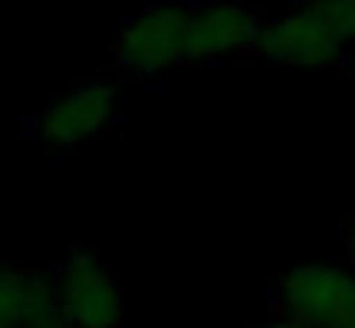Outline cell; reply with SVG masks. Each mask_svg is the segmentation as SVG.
Returning a JSON list of instances; mask_svg holds the SVG:
<instances>
[{
  "label": "cell",
  "mask_w": 355,
  "mask_h": 328,
  "mask_svg": "<svg viewBox=\"0 0 355 328\" xmlns=\"http://www.w3.org/2000/svg\"><path fill=\"white\" fill-rule=\"evenodd\" d=\"M275 317L309 328H344L355 320V267L294 264L271 286Z\"/></svg>",
  "instance_id": "6da1fadb"
},
{
  "label": "cell",
  "mask_w": 355,
  "mask_h": 328,
  "mask_svg": "<svg viewBox=\"0 0 355 328\" xmlns=\"http://www.w3.org/2000/svg\"><path fill=\"white\" fill-rule=\"evenodd\" d=\"M187 31L191 4L157 0L141 15H134L115 38V61L130 76H168L187 65Z\"/></svg>",
  "instance_id": "7a4b0ae2"
},
{
  "label": "cell",
  "mask_w": 355,
  "mask_h": 328,
  "mask_svg": "<svg viewBox=\"0 0 355 328\" xmlns=\"http://www.w3.org/2000/svg\"><path fill=\"white\" fill-rule=\"evenodd\" d=\"M347 42L332 31V23L317 12L309 0H302L294 12L263 19L256 38V58L275 61V65H298V69H324L344 58Z\"/></svg>",
  "instance_id": "3957f363"
},
{
  "label": "cell",
  "mask_w": 355,
  "mask_h": 328,
  "mask_svg": "<svg viewBox=\"0 0 355 328\" xmlns=\"http://www.w3.org/2000/svg\"><path fill=\"white\" fill-rule=\"evenodd\" d=\"M260 27H263V15L248 0H207V4H195L191 31H187V65L252 53Z\"/></svg>",
  "instance_id": "277c9868"
},
{
  "label": "cell",
  "mask_w": 355,
  "mask_h": 328,
  "mask_svg": "<svg viewBox=\"0 0 355 328\" xmlns=\"http://www.w3.org/2000/svg\"><path fill=\"white\" fill-rule=\"evenodd\" d=\"M58 309L69 317L73 328H119L123 297L119 282L100 267L92 252H73L54 275Z\"/></svg>",
  "instance_id": "5b68a950"
},
{
  "label": "cell",
  "mask_w": 355,
  "mask_h": 328,
  "mask_svg": "<svg viewBox=\"0 0 355 328\" xmlns=\"http://www.w3.org/2000/svg\"><path fill=\"white\" fill-rule=\"evenodd\" d=\"M115 114H119V88L107 80H92V84H80V88L58 96L42 111L39 134H42V141L58 145V149H69V145H85L92 137H100L115 122Z\"/></svg>",
  "instance_id": "8992f818"
},
{
  "label": "cell",
  "mask_w": 355,
  "mask_h": 328,
  "mask_svg": "<svg viewBox=\"0 0 355 328\" xmlns=\"http://www.w3.org/2000/svg\"><path fill=\"white\" fill-rule=\"evenodd\" d=\"M58 309V282L39 267L0 264V328H31Z\"/></svg>",
  "instance_id": "52a82bcc"
},
{
  "label": "cell",
  "mask_w": 355,
  "mask_h": 328,
  "mask_svg": "<svg viewBox=\"0 0 355 328\" xmlns=\"http://www.w3.org/2000/svg\"><path fill=\"white\" fill-rule=\"evenodd\" d=\"M347 46H355V0H309Z\"/></svg>",
  "instance_id": "ba28073f"
},
{
  "label": "cell",
  "mask_w": 355,
  "mask_h": 328,
  "mask_svg": "<svg viewBox=\"0 0 355 328\" xmlns=\"http://www.w3.org/2000/svg\"><path fill=\"white\" fill-rule=\"evenodd\" d=\"M31 328H73L69 325V317H65V313L62 309H54V313H50V317H42V320H35V325Z\"/></svg>",
  "instance_id": "9c48e42d"
},
{
  "label": "cell",
  "mask_w": 355,
  "mask_h": 328,
  "mask_svg": "<svg viewBox=\"0 0 355 328\" xmlns=\"http://www.w3.org/2000/svg\"><path fill=\"white\" fill-rule=\"evenodd\" d=\"M344 256H347V264L355 267V218L344 225Z\"/></svg>",
  "instance_id": "30bf717a"
},
{
  "label": "cell",
  "mask_w": 355,
  "mask_h": 328,
  "mask_svg": "<svg viewBox=\"0 0 355 328\" xmlns=\"http://www.w3.org/2000/svg\"><path fill=\"white\" fill-rule=\"evenodd\" d=\"M260 328H309V325H298V320H286V317H275V320H268V325H260Z\"/></svg>",
  "instance_id": "8fae6325"
},
{
  "label": "cell",
  "mask_w": 355,
  "mask_h": 328,
  "mask_svg": "<svg viewBox=\"0 0 355 328\" xmlns=\"http://www.w3.org/2000/svg\"><path fill=\"white\" fill-rule=\"evenodd\" d=\"M344 328H355V320H352V325H344Z\"/></svg>",
  "instance_id": "7c38bea8"
},
{
  "label": "cell",
  "mask_w": 355,
  "mask_h": 328,
  "mask_svg": "<svg viewBox=\"0 0 355 328\" xmlns=\"http://www.w3.org/2000/svg\"><path fill=\"white\" fill-rule=\"evenodd\" d=\"M352 73H355V61H352Z\"/></svg>",
  "instance_id": "4fadbf2b"
}]
</instances>
